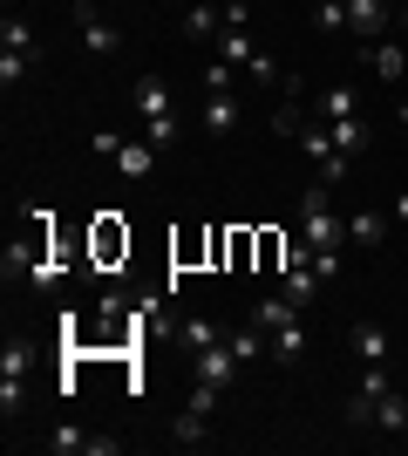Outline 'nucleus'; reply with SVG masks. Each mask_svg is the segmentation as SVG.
<instances>
[{
	"instance_id": "a878e982",
	"label": "nucleus",
	"mask_w": 408,
	"mask_h": 456,
	"mask_svg": "<svg viewBox=\"0 0 408 456\" xmlns=\"http://www.w3.org/2000/svg\"><path fill=\"white\" fill-rule=\"evenodd\" d=\"M0 416H7V429L28 416V381H0Z\"/></svg>"
},
{
	"instance_id": "72a5a7b5",
	"label": "nucleus",
	"mask_w": 408,
	"mask_h": 456,
	"mask_svg": "<svg viewBox=\"0 0 408 456\" xmlns=\"http://www.w3.org/2000/svg\"><path fill=\"white\" fill-rule=\"evenodd\" d=\"M402 41H408V20H402Z\"/></svg>"
},
{
	"instance_id": "f257e3e1",
	"label": "nucleus",
	"mask_w": 408,
	"mask_h": 456,
	"mask_svg": "<svg viewBox=\"0 0 408 456\" xmlns=\"http://www.w3.org/2000/svg\"><path fill=\"white\" fill-rule=\"evenodd\" d=\"M20 218H28V232L7 246V280H35V273L55 259V211H48V205H28Z\"/></svg>"
},
{
	"instance_id": "9b49d317",
	"label": "nucleus",
	"mask_w": 408,
	"mask_h": 456,
	"mask_svg": "<svg viewBox=\"0 0 408 456\" xmlns=\"http://www.w3.org/2000/svg\"><path fill=\"white\" fill-rule=\"evenodd\" d=\"M388 14H395V7H381V0H348V35L381 41V35H388Z\"/></svg>"
},
{
	"instance_id": "4be33fe9",
	"label": "nucleus",
	"mask_w": 408,
	"mask_h": 456,
	"mask_svg": "<svg viewBox=\"0 0 408 456\" xmlns=\"http://www.w3.org/2000/svg\"><path fill=\"white\" fill-rule=\"evenodd\" d=\"M313 293H320V273H313V266H286V300L313 306Z\"/></svg>"
},
{
	"instance_id": "393cba45",
	"label": "nucleus",
	"mask_w": 408,
	"mask_h": 456,
	"mask_svg": "<svg viewBox=\"0 0 408 456\" xmlns=\"http://www.w3.org/2000/svg\"><path fill=\"white\" fill-rule=\"evenodd\" d=\"M272 354H279V362H300V354H307V327L300 321L279 327V334H272Z\"/></svg>"
},
{
	"instance_id": "9d476101",
	"label": "nucleus",
	"mask_w": 408,
	"mask_h": 456,
	"mask_svg": "<svg viewBox=\"0 0 408 456\" xmlns=\"http://www.w3.org/2000/svg\"><path fill=\"white\" fill-rule=\"evenodd\" d=\"M327 130H333V151L348 157V164H354V157H368V143H374V130H368V116H333Z\"/></svg>"
},
{
	"instance_id": "a211bd4d",
	"label": "nucleus",
	"mask_w": 408,
	"mask_h": 456,
	"mask_svg": "<svg viewBox=\"0 0 408 456\" xmlns=\"http://www.w3.org/2000/svg\"><path fill=\"white\" fill-rule=\"evenodd\" d=\"M374 429H388V436H408V402H402V388H388V395L374 402Z\"/></svg>"
},
{
	"instance_id": "0eeeda50",
	"label": "nucleus",
	"mask_w": 408,
	"mask_h": 456,
	"mask_svg": "<svg viewBox=\"0 0 408 456\" xmlns=\"http://www.w3.org/2000/svg\"><path fill=\"white\" fill-rule=\"evenodd\" d=\"M368 69H374V82H402L408 76V41L402 35H381V41H368Z\"/></svg>"
},
{
	"instance_id": "b1692460",
	"label": "nucleus",
	"mask_w": 408,
	"mask_h": 456,
	"mask_svg": "<svg viewBox=\"0 0 408 456\" xmlns=\"http://www.w3.org/2000/svg\"><path fill=\"white\" fill-rule=\"evenodd\" d=\"M28 368H35V354H28L20 341L0 347V381H28Z\"/></svg>"
},
{
	"instance_id": "39448f33",
	"label": "nucleus",
	"mask_w": 408,
	"mask_h": 456,
	"mask_svg": "<svg viewBox=\"0 0 408 456\" xmlns=\"http://www.w3.org/2000/svg\"><path fill=\"white\" fill-rule=\"evenodd\" d=\"M68 20L82 28V48H89V55H116L123 48V28L102 20V0H68Z\"/></svg>"
},
{
	"instance_id": "423d86ee",
	"label": "nucleus",
	"mask_w": 408,
	"mask_h": 456,
	"mask_svg": "<svg viewBox=\"0 0 408 456\" xmlns=\"http://www.w3.org/2000/svg\"><path fill=\"white\" fill-rule=\"evenodd\" d=\"M89 259H96V266H116V259H130V232H123L116 211H102V218H96V232H89Z\"/></svg>"
},
{
	"instance_id": "f03ea898",
	"label": "nucleus",
	"mask_w": 408,
	"mask_h": 456,
	"mask_svg": "<svg viewBox=\"0 0 408 456\" xmlns=\"http://www.w3.org/2000/svg\"><path fill=\"white\" fill-rule=\"evenodd\" d=\"M300 239H307L313 252H340L348 218L333 211V184H307V198H300Z\"/></svg>"
},
{
	"instance_id": "f8f14e48",
	"label": "nucleus",
	"mask_w": 408,
	"mask_h": 456,
	"mask_svg": "<svg viewBox=\"0 0 408 456\" xmlns=\"http://www.w3.org/2000/svg\"><path fill=\"white\" fill-rule=\"evenodd\" d=\"M232 368H238V354H232V334H225V341H212V347H197V381L225 388V381H232Z\"/></svg>"
},
{
	"instance_id": "473e14b6",
	"label": "nucleus",
	"mask_w": 408,
	"mask_h": 456,
	"mask_svg": "<svg viewBox=\"0 0 408 456\" xmlns=\"http://www.w3.org/2000/svg\"><path fill=\"white\" fill-rule=\"evenodd\" d=\"M381 7H402V0H381Z\"/></svg>"
},
{
	"instance_id": "cd10ccee",
	"label": "nucleus",
	"mask_w": 408,
	"mask_h": 456,
	"mask_svg": "<svg viewBox=\"0 0 408 456\" xmlns=\"http://www.w3.org/2000/svg\"><path fill=\"white\" fill-rule=\"evenodd\" d=\"M300 130H307V116L292 110V95H286V102L272 110V136H300Z\"/></svg>"
},
{
	"instance_id": "412c9836",
	"label": "nucleus",
	"mask_w": 408,
	"mask_h": 456,
	"mask_svg": "<svg viewBox=\"0 0 408 456\" xmlns=\"http://www.w3.org/2000/svg\"><path fill=\"white\" fill-rule=\"evenodd\" d=\"M259 273H286V232H259Z\"/></svg>"
},
{
	"instance_id": "6ab92c4d",
	"label": "nucleus",
	"mask_w": 408,
	"mask_h": 456,
	"mask_svg": "<svg viewBox=\"0 0 408 456\" xmlns=\"http://www.w3.org/2000/svg\"><path fill=\"white\" fill-rule=\"evenodd\" d=\"M313 110L327 116V123H333V116H361V95H354V82H333V89H320Z\"/></svg>"
},
{
	"instance_id": "bb28decb",
	"label": "nucleus",
	"mask_w": 408,
	"mask_h": 456,
	"mask_svg": "<svg viewBox=\"0 0 408 456\" xmlns=\"http://www.w3.org/2000/svg\"><path fill=\"white\" fill-rule=\"evenodd\" d=\"M313 28H327V35H348V0H320V7H313Z\"/></svg>"
},
{
	"instance_id": "20e7f679",
	"label": "nucleus",
	"mask_w": 408,
	"mask_h": 456,
	"mask_svg": "<svg viewBox=\"0 0 408 456\" xmlns=\"http://www.w3.org/2000/svg\"><path fill=\"white\" fill-rule=\"evenodd\" d=\"M212 409H218V388H212V381H197V388H191V402L177 409L171 436L184 443V450H204V443H212Z\"/></svg>"
},
{
	"instance_id": "ddd939ff",
	"label": "nucleus",
	"mask_w": 408,
	"mask_h": 456,
	"mask_svg": "<svg viewBox=\"0 0 408 456\" xmlns=\"http://www.w3.org/2000/svg\"><path fill=\"white\" fill-rule=\"evenodd\" d=\"M184 35L191 41H218L225 35V0H197L191 14H184Z\"/></svg>"
},
{
	"instance_id": "f3484780",
	"label": "nucleus",
	"mask_w": 408,
	"mask_h": 456,
	"mask_svg": "<svg viewBox=\"0 0 408 456\" xmlns=\"http://www.w3.org/2000/svg\"><path fill=\"white\" fill-rule=\"evenodd\" d=\"M0 55H28V61H35V20H28V14L0 20Z\"/></svg>"
},
{
	"instance_id": "aec40b11",
	"label": "nucleus",
	"mask_w": 408,
	"mask_h": 456,
	"mask_svg": "<svg viewBox=\"0 0 408 456\" xmlns=\"http://www.w3.org/2000/svg\"><path fill=\"white\" fill-rule=\"evenodd\" d=\"M116 171H123V177H150V171H156V143H130V136H123Z\"/></svg>"
},
{
	"instance_id": "5701e85b",
	"label": "nucleus",
	"mask_w": 408,
	"mask_h": 456,
	"mask_svg": "<svg viewBox=\"0 0 408 456\" xmlns=\"http://www.w3.org/2000/svg\"><path fill=\"white\" fill-rule=\"evenodd\" d=\"M225 334H232V327H218V321H204V314H197V321H184V347H212V341H225Z\"/></svg>"
},
{
	"instance_id": "1a4fd4ad",
	"label": "nucleus",
	"mask_w": 408,
	"mask_h": 456,
	"mask_svg": "<svg viewBox=\"0 0 408 456\" xmlns=\"http://www.w3.org/2000/svg\"><path fill=\"white\" fill-rule=\"evenodd\" d=\"M48 450H55V456H109L116 443L89 436V429H76V422H55V429H48Z\"/></svg>"
},
{
	"instance_id": "4468645a",
	"label": "nucleus",
	"mask_w": 408,
	"mask_h": 456,
	"mask_svg": "<svg viewBox=\"0 0 408 456\" xmlns=\"http://www.w3.org/2000/svg\"><path fill=\"white\" fill-rule=\"evenodd\" d=\"M300 314H307V306H300V300H286V293H272V300H259V306H252V327H266V334H279V327H292V321H300Z\"/></svg>"
},
{
	"instance_id": "c756f323",
	"label": "nucleus",
	"mask_w": 408,
	"mask_h": 456,
	"mask_svg": "<svg viewBox=\"0 0 408 456\" xmlns=\"http://www.w3.org/2000/svg\"><path fill=\"white\" fill-rule=\"evenodd\" d=\"M89 151H96V157H109V164H116V151H123V130H96V136H89Z\"/></svg>"
},
{
	"instance_id": "7ed1b4c3",
	"label": "nucleus",
	"mask_w": 408,
	"mask_h": 456,
	"mask_svg": "<svg viewBox=\"0 0 408 456\" xmlns=\"http://www.w3.org/2000/svg\"><path fill=\"white\" fill-rule=\"evenodd\" d=\"M130 110L143 116V130H150V143H156V151H164V143H177L171 82H164V76H136V89H130Z\"/></svg>"
},
{
	"instance_id": "6e6552de",
	"label": "nucleus",
	"mask_w": 408,
	"mask_h": 456,
	"mask_svg": "<svg viewBox=\"0 0 408 456\" xmlns=\"http://www.w3.org/2000/svg\"><path fill=\"white\" fill-rule=\"evenodd\" d=\"M197 123H204V136H218V143H225V136L238 130V95H232V89H204Z\"/></svg>"
},
{
	"instance_id": "dca6fc26",
	"label": "nucleus",
	"mask_w": 408,
	"mask_h": 456,
	"mask_svg": "<svg viewBox=\"0 0 408 456\" xmlns=\"http://www.w3.org/2000/svg\"><path fill=\"white\" fill-rule=\"evenodd\" d=\"M348 347L361 354V368H368V362H388V327H374V321H354Z\"/></svg>"
},
{
	"instance_id": "2eb2a0df",
	"label": "nucleus",
	"mask_w": 408,
	"mask_h": 456,
	"mask_svg": "<svg viewBox=\"0 0 408 456\" xmlns=\"http://www.w3.org/2000/svg\"><path fill=\"white\" fill-rule=\"evenodd\" d=\"M381 239H388V211H354V218H348V246L374 252Z\"/></svg>"
},
{
	"instance_id": "2f4dec72",
	"label": "nucleus",
	"mask_w": 408,
	"mask_h": 456,
	"mask_svg": "<svg viewBox=\"0 0 408 456\" xmlns=\"http://www.w3.org/2000/svg\"><path fill=\"white\" fill-rule=\"evenodd\" d=\"M395 225H408V191H402V198H395Z\"/></svg>"
},
{
	"instance_id": "f704fd0d",
	"label": "nucleus",
	"mask_w": 408,
	"mask_h": 456,
	"mask_svg": "<svg viewBox=\"0 0 408 456\" xmlns=\"http://www.w3.org/2000/svg\"><path fill=\"white\" fill-rule=\"evenodd\" d=\"M402 143H408V130H402Z\"/></svg>"
},
{
	"instance_id": "7c9ffc66",
	"label": "nucleus",
	"mask_w": 408,
	"mask_h": 456,
	"mask_svg": "<svg viewBox=\"0 0 408 456\" xmlns=\"http://www.w3.org/2000/svg\"><path fill=\"white\" fill-rule=\"evenodd\" d=\"M204 89H232V61H212V69H204Z\"/></svg>"
},
{
	"instance_id": "c85d7f7f",
	"label": "nucleus",
	"mask_w": 408,
	"mask_h": 456,
	"mask_svg": "<svg viewBox=\"0 0 408 456\" xmlns=\"http://www.w3.org/2000/svg\"><path fill=\"white\" fill-rule=\"evenodd\" d=\"M28 69H35L28 55H0V89H20V82H28Z\"/></svg>"
}]
</instances>
